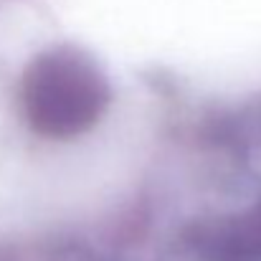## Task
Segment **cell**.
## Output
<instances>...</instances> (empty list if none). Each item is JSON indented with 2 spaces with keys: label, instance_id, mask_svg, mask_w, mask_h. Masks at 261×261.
I'll use <instances>...</instances> for the list:
<instances>
[{
  "label": "cell",
  "instance_id": "obj_1",
  "mask_svg": "<svg viewBox=\"0 0 261 261\" xmlns=\"http://www.w3.org/2000/svg\"><path fill=\"white\" fill-rule=\"evenodd\" d=\"M109 84L87 54L54 48L38 56L23 82L31 124L51 137H74L99 122L109 104Z\"/></svg>",
  "mask_w": 261,
  "mask_h": 261
}]
</instances>
